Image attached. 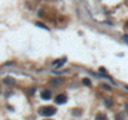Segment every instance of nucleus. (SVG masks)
<instances>
[{
  "instance_id": "7",
  "label": "nucleus",
  "mask_w": 128,
  "mask_h": 120,
  "mask_svg": "<svg viewBox=\"0 0 128 120\" xmlns=\"http://www.w3.org/2000/svg\"><path fill=\"white\" fill-rule=\"evenodd\" d=\"M62 81H63V79H54V80H53L52 83H53L54 85H58V84H60Z\"/></svg>"
},
{
  "instance_id": "9",
  "label": "nucleus",
  "mask_w": 128,
  "mask_h": 120,
  "mask_svg": "<svg viewBox=\"0 0 128 120\" xmlns=\"http://www.w3.org/2000/svg\"><path fill=\"white\" fill-rule=\"evenodd\" d=\"M36 26H40V28H43V29H44V30H48V28H47L44 24H42V23H36Z\"/></svg>"
},
{
  "instance_id": "5",
  "label": "nucleus",
  "mask_w": 128,
  "mask_h": 120,
  "mask_svg": "<svg viewBox=\"0 0 128 120\" xmlns=\"http://www.w3.org/2000/svg\"><path fill=\"white\" fill-rule=\"evenodd\" d=\"M96 120H107V116H105L104 114H98L96 116Z\"/></svg>"
},
{
  "instance_id": "2",
  "label": "nucleus",
  "mask_w": 128,
  "mask_h": 120,
  "mask_svg": "<svg viewBox=\"0 0 128 120\" xmlns=\"http://www.w3.org/2000/svg\"><path fill=\"white\" fill-rule=\"evenodd\" d=\"M67 95H65V94H59V95H58L57 98H55V103L57 104H64L65 101H67Z\"/></svg>"
},
{
  "instance_id": "1",
  "label": "nucleus",
  "mask_w": 128,
  "mask_h": 120,
  "mask_svg": "<svg viewBox=\"0 0 128 120\" xmlns=\"http://www.w3.org/2000/svg\"><path fill=\"white\" fill-rule=\"evenodd\" d=\"M55 108L54 106H44V108H40L39 109V114L43 116H52L55 114Z\"/></svg>"
},
{
  "instance_id": "3",
  "label": "nucleus",
  "mask_w": 128,
  "mask_h": 120,
  "mask_svg": "<svg viewBox=\"0 0 128 120\" xmlns=\"http://www.w3.org/2000/svg\"><path fill=\"white\" fill-rule=\"evenodd\" d=\"M40 96H42V99H44V100H49L50 96H52V93H50L49 90H44V91H42Z\"/></svg>"
},
{
  "instance_id": "10",
  "label": "nucleus",
  "mask_w": 128,
  "mask_h": 120,
  "mask_svg": "<svg viewBox=\"0 0 128 120\" xmlns=\"http://www.w3.org/2000/svg\"><path fill=\"white\" fill-rule=\"evenodd\" d=\"M102 88H103V89H107V90H111V86L107 85V84H102Z\"/></svg>"
},
{
  "instance_id": "6",
  "label": "nucleus",
  "mask_w": 128,
  "mask_h": 120,
  "mask_svg": "<svg viewBox=\"0 0 128 120\" xmlns=\"http://www.w3.org/2000/svg\"><path fill=\"white\" fill-rule=\"evenodd\" d=\"M4 81L6 83V84H14V83H15V81H14V79H13V78H5V80H4Z\"/></svg>"
},
{
  "instance_id": "13",
  "label": "nucleus",
  "mask_w": 128,
  "mask_h": 120,
  "mask_svg": "<svg viewBox=\"0 0 128 120\" xmlns=\"http://www.w3.org/2000/svg\"><path fill=\"white\" fill-rule=\"evenodd\" d=\"M126 108H127V109H128V105H127V106H126Z\"/></svg>"
},
{
  "instance_id": "12",
  "label": "nucleus",
  "mask_w": 128,
  "mask_h": 120,
  "mask_svg": "<svg viewBox=\"0 0 128 120\" xmlns=\"http://www.w3.org/2000/svg\"><path fill=\"white\" fill-rule=\"evenodd\" d=\"M126 28H128V21H127V23H126Z\"/></svg>"
},
{
  "instance_id": "11",
  "label": "nucleus",
  "mask_w": 128,
  "mask_h": 120,
  "mask_svg": "<svg viewBox=\"0 0 128 120\" xmlns=\"http://www.w3.org/2000/svg\"><path fill=\"white\" fill-rule=\"evenodd\" d=\"M105 105H107V106H112V101L109 99H107V100H105Z\"/></svg>"
},
{
  "instance_id": "8",
  "label": "nucleus",
  "mask_w": 128,
  "mask_h": 120,
  "mask_svg": "<svg viewBox=\"0 0 128 120\" xmlns=\"http://www.w3.org/2000/svg\"><path fill=\"white\" fill-rule=\"evenodd\" d=\"M83 84L87 85V86H89L90 85V80L89 79H83Z\"/></svg>"
},
{
  "instance_id": "4",
  "label": "nucleus",
  "mask_w": 128,
  "mask_h": 120,
  "mask_svg": "<svg viewBox=\"0 0 128 120\" xmlns=\"http://www.w3.org/2000/svg\"><path fill=\"white\" fill-rule=\"evenodd\" d=\"M64 63H65V58H63V59H60V61H59V60L54 61V63H53V65H55V66H60V65H63Z\"/></svg>"
}]
</instances>
